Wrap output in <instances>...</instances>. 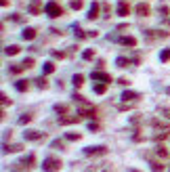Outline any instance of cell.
<instances>
[{"mask_svg": "<svg viewBox=\"0 0 170 172\" xmlns=\"http://www.w3.org/2000/svg\"><path fill=\"white\" fill-rule=\"evenodd\" d=\"M130 172H139V170H130Z\"/></svg>", "mask_w": 170, "mask_h": 172, "instance_id": "obj_43", "label": "cell"}, {"mask_svg": "<svg viewBox=\"0 0 170 172\" xmlns=\"http://www.w3.org/2000/svg\"><path fill=\"white\" fill-rule=\"evenodd\" d=\"M92 90H95L97 95H103V92L107 90V84H105V82H101V84H95V88H92Z\"/></svg>", "mask_w": 170, "mask_h": 172, "instance_id": "obj_23", "label": "cell"}, {"mask_svg": "<svg viewBox=\"0 0 170 172\" xmlns=\"http://www.w3.org/2000/svg\"><path fill=\"white\" fill-rule=\"evenodd\" d=\"M137 13L141 15V17H147V15H149V4H145V2L137 4Z\"/></svg>", "mask_w": 170, "mask_h": 172, "instance_id": "obj_15", "label": "cell"}, {"mask_svg": "<svg viewBox=\"0 0 170 172\" xmlns=\"http://www.w3.org/2000/svg\"><path fill=\"white\" fill-rule=\"evenodd\" d=\"M149 166H151V170H153V172H162L164 170V166L160 164V162H151Z\"/></svg>", "mask_w": 170, "mask_h": 172, "instance_id": "obj_27", "label": "cell"}, {"mask_svg": "<svg viewBox=\"0 0 170 172\" xmlns=\"http://www.w3.org/2000/svg\"><path fill=\"white\" fill-rule=\"evenodd\" d=\"M95 17H99V4L97 2H92L90 11H88V19H95Z\"/></svg>", "mask_w": 170, "mask_h": 172, "instance_id": "obj_17", "label": "cell"}, {"mask_svg": "<svg viewBox=\"0 0 170 172\" xmlns=\"http://www.w3.org/2000/svg\"><path fill=\"white\" fill-rule=\"evenodd\" d=\"M116 65H118V67H128L130 61H128L126 57H118V59H116Z\"/></svg>", "mask_w": 170, "mask_h": 172, "instance_id": "obj_22", "label": "cell"}, {"mask_svg": "<svg viewBox=\"0 0 170 172\" xmlns=\"http://www.w3.org/2000/svg\"><path fill=\"white\" fill-rule=\"evenodd\" d=\"M65 138H67V141H80V134H76V132H67Z\"/></svg>", "mask_w": 170, "mask_h": 172, "instance_id": "obj_30", "label": "cell"}, {"mask_svg": "<svg viewBox=\"0 0 170 172\" xmlns=\"http://www.w3.org/2000/svg\"><path fill=\"white\" fill-rule=\"evenodd\" d=\"M44 13L49 15V17H61L63 15V8L59 7L55 0H50V2H46V7H44Z\"/></svg>", "mask_w": 170, "mask_h": 172, "instance_id": "obj_1", "label": "cell"}, {"mask_svg": "<svg viewBox=\"0 0 170 172\" xmlns=\"http://www.w3.org/2000/svg\"><path fill=\"white\" fill-rule=\"evenodd\" d=\"M29 122H32V116H29V113H23V116L19 117V124H29Z\"/></svg>", "mask_w": 170, "mask_h": 172, "instance_id": "obj_29", "label": "cell"}, {"mask_svg": "<svg viewBox=\"0 0 170 172\" xmlns=\"http://www.w3.org/2000/svg\"><path fill=\"white\" fill-rule=\"evenodd\" d=\"M23 63H25V67H32V65H34V59H25V61H23Z\"/></svg>", "mask_w": 170, "mask_h": 172, "instance_id": "obj_39", "label": "cell"}, {"mask_svg": "<svg viewBox=\"0 0 170 172\" xmlns=\"http://www.w3.org/2000/svg\"><path fill=\"white\" fill-rule=\"evenodd\" d=\"M23 69H28L25 63H15V65H11V74H21Z\"/></svg>", "mask_w": 170, "mask_h": 172, "instance_id": "obj_18", "label": "cell"}, {"mask_svg": "<svg viewBox=\"0 0 170 172\" xmlns=\"http://www.w3.org/2000/svg\"><path fill=\"white\" fill-rule=\"evenodd\" d=\"M128 13H130L128 2L126 0H120V4H118V15H120V17H128Z\"/></svg>", "mask_w": 170, "mask_h": 172, "instance_id": "obj_9", "label": "cell"}, {"mask_svg": "<svg viewBox=\"0 0 170 172\" xmlns=\"http://www.w3.org/2000/svg\"><path fill=\"white\" fill-rule=\"evenodd\" d=\"M90 78L95 80V82H105V84L111 82V76H109V74H105V71H92Z\"/></svg>", "mask_w": 170, "mask_h": 172, "instance_id": "obj_5", "label": "cell"}, {"mask_svg": "<svg viewBox=\"0 0 170 172\" xmlns=\"http://www.w3.org/2000/svg\"><path fill=\"white\" fill-rule=\"evenodd\" d=\"M50 147H55V149H59V147H61V149H63V143H61V141H53V143H50Z\"/></svg>", "mask_w": 170, "mask_h": 172, "instance_id": "obj_37", "label": "cell"}, {"mask_svg": "<svg viewBox=\"0 0 170 172\" xmlns=\"http://www.w3.org/2000/svg\"><path fill=\"white\" fill-rule=\"evenodd\" d=\"M105 153H107V147H103V145L86 147V149H84V155H105Z\"/></svg>", "mask_w": 170, "mask_h": 172, "instance_id": "obj_4", "label": "cell"}, {"mask_svg": "<svg viewBox=\"0 0 170 172\" xmlns=\"http://www.w3.org/2000/svg\"><path fill=\"white\" fill-rule=\"evenodd\" d=\"M156 153H157V155H160L162 159L168 158V151H166V147H164V145H157V147H156Z\"/></svg>", "mask_w": 170, "mask_h": 172, "instance_id": "obj_19", "label": "cell"}, {"mask_svg": "<svg viewBox=\"0 0 170 172\" xmlns=\"http://www.w3.org/2000/svg\"><path fill=\"white\" fill-rule=\"evenodd\" d=\"M74 34H76V38H78V40H82V38H86V36H88V34H84L78 25H74Z\"/></svg>", "mask_w": 170, "mask_h": 172, "instance_id": "obj_26", "label": "cell"}, {"mask_svg": "<svg viewBox=\"0 0 170 172\" xmlns=\"http://www.w3.org/2000/svg\"><path fill=\"white\" fill-rule=\"evenodd\" d=\"M21 36H23V40H34V38H36V29L34 28H25Z\"/></svg>", "mask_w": 170, "mask_h": 172, "instance_id": "obj_14", "label": "cell"}, {"mask_svg": "<svg viewBox=\"0 0 170 172\" xmlns=\"http://www.w3.org/2000/svg\"><path fill=\"white\" fill-rule=\"evenodd\" d=\"M53 57H55V59H63L65 53H63V50H53Z\"/></svg>", "mask_w": 170, "mask_h": 172, "instance_id": "obj_36", "label": "cell"}, {"mask_svg": "<svg viewBox=\"0 0 170 172\" xmlns=\"http://www.w3.org/2000/svg\"><path fill=\"white\" fill-rule=\"evenodd\" d=\"M42 71H44V74H53V71H55V65H53L50 61H46L42 65Z\"/></svg>", "mask_w": 170, "mask_h": 172, "instance_id": "obj_24", "label": "cell"}, {"mask_svg": "<svg viewBox=\"0 0 170 172\" xmlns=\"http://www.w3.org/2000/svg\"><path fill=\"white\" fill-rule=\"evenodd\" d=\"M28 80H17V82H15V88L19 90V92H25V90H28Z\"/></svg>", "mask_w": 170, "mask_h": 172, "instance_id": "obj_16", "label": "cell"}, {"mask_svg": "<svg viewBox=\"0 0 170 172\" xmlns=\"http://www.w3.org/2000/svg\"><path fill=\"white\" fill-rule=\"evenodd\" d=\"M118 84H122V86H126V84H128V80H126V78H120V80H118Z\"/></svg>", "mask_w": 170, "mask_h": 172, "instance_id": "obj_40", "label": "cell"}, {"mask_svg": "<svg viewBox=\"0 0 170 172\" xmlns=\"http://www.w3.org/2000/svg\"><path fill=\"white\" fill-rule=\"evenodd\" d=\"M118 42L124 44V46H137V40L132 36H122V38H118Z\"/></svg>", "mask_w": 170, "mask_h": 172, "instance_id": "obj_10", "label": "cell"}, {"mask_svg": "<svg viewBox=\"0 0 170 172\" xmlns=\"http://www.w3.org/2000/svg\"><path fill=\"white\" fill-rule=\"evenodd\" d=\"M55 111H57V113H65V111H67V105L57 103V105H55Z\"/></svg>", "mask_w": 170, "mask_h": 172, "instance_id": "obj_32", "label": "cell"}, {"mask_svg": "<svg viewBox=\"0 0 170 172\" xmlns=\"http://www.w3.org/2000/svg\"><path fill=\"white\" fill-rule=\"evenodd\" d=\"M162 113H164V116H166V117L170 120V109H162Z\"/></svg>", "mask_w": 170, "mask_h": 172, "instance_id": "obj_42", "label": "cell"}, {"mask_svg": "<svg viewBox=\"0 0 170 172\" xmlns=\"http://www.w3.org/2000/svg\"><path fill=\"white\" fill-rule=\"evenodd\" d=\"M135 99H139V95H137V92H132V90H124V92H122V101H135Z\"/></svg>", "mask_w": 170, "mask_h": 172, "instance_id": "obj_12", "label": "cell"}, {"mask_svg": "<svg viewBox=\"0 0 170 172\" xmlns=\"http://www.w3.org/2000/svg\"><path fill=\"white\" fill-rule=\"evenodd\" d=\"M82 117H84V116H82V113L78 111L76 116H71V117H59V122H61L63 126H67V124H76V122H82Z\"/></svg>", "mask_w": 170, "mask_h": 172, "instance_id": "obj_6", "label": "cell"}, {"mask_svg": "<svg viewBox=\"0 0 170 172\" xmlns=\"http://www.w3.org/2000/svg\"><path fill=\"white\" fill-rule=\"evenodd\" d=\"M103 13H105L103 17H109V4H103Z\"/></svg>", "mask_w": 170, "mask_h": 172, "instance_id": "obj_38", "label": "cell"}, {"mask_svg": "<svg viewBox=\"0 0 170 172\" xmlns=\"http://www.w3.org/2000/svg\"><path fill=\"white\" fill-rule=\"evenodd\" d=\"M21 149H23V145H19V143H13V145L4 143V145H2V151H4V153H19Z\"/></svg>", "mask_w": 170, "mask_h": 172, "instance_id": "obj_7", "label": "cell"}, {"mask_svg": "<svg viewBox=\"0 0 170 172\" xmlns=\"http://www.w3.org/2000/svg\"><path fill=\"white\" fill-rule=\"evenodd\" d=\"M86 59V61H88V59H92V57H95V50H92V48H86L84 50V55H82Z\"/></svg>", "mask_w": 170, "mask_h": 172, "instance_id": "obj_31", "label": "cell"}, {"mask_svg": "<svg viewBox=\"0 0 170 172\" xmlns=\"http://www.w3.org/2000/svg\"><path fill=\"white\" fill-rule=\"evenodd\" d=\"M23 137H25V141H38V138H42V132L40 130H25Z\"/></svg>", "mask_w": 170, "mask_h": 172, "instance_id": "obj_8", "label": "cell"}, {"mask_svg": "<svg viewBox=\"0 0 170 172\" xmlns=\"http://www.w3.org/2000/svg\"><path fill=\"white\" fill-rule=\"evenodd\" d=\"M34 82H36V86H38V88H46V78H38V80H34Z\"/></svg>", "mask_w": 170, "mask_h": 172, "instance_id": "obj_28", "label": "cell"}, {"mask_svg": "<svg viewBox=\"0 0 170 172\" xmlns=\"http://www.w3.org/2000/svg\"><path fill=\"white\" fill-rule=\"evenodd\" d=\"M160 59H162V61H170V48L162 50V55H160Z\"/></svg>", "mask_w": 170, "mask_h": 172, "instance_id": "obj_33", "label": "cell"}, {"mask_svg": "<svg viewBox=\"0 0 170 172\" xmlns=\"http://www.w3.org/2000/svg\"><path fill=\"white\" fill-rule=\"evenodd\" d=\"M168 13V7H160V15H166Z\"/></svg>", "mask_w": 170, "mask_h": 172, "instance_id": "obj_41", "label": "cell"}, {"mask_svg": "<svg viewBox=\"0 0 170 172\" xmlns=\"http://www.w3.org/2000/svg\"><path fill=\"white\" fill-rule=\"evenodd\" d=\"M80 105H82V107H80V113L84 117H95L97 116V109H95L92 105H88L86 101H80Z\"/></svg>", "mask_w": 170, "mask_h": 172, "instance_id": "obj_3", "label": "cell"}, {"mask_svg": "<svg viewBox=\"0 0 170 172\" xmlns=\"http://www.w3.org/2000/svg\"><path fill=\"white\" fill-rule=\"evenodd\" d=\"M42 168H44V172H57L61 168V159L59 158H46L42 162Z\"/></svg>", "mask_w": 170, "mask_h": 172, "instance_id": "obj_2", "label": "cell"}, {"mask_svg": "<svg viewBox=\"0 0 170 172\" xmlns=\"http://www.w3.org/2000/svg\"><path fill=\"white\" fill-rule=\"evenodd\" d=\"M145 36H147V38H166L168 32H156V29H149V32H145Z\"/></svg>", "mask_w": 170, "mask_h": 172, "instance_id": "obj_13", "label": "cell"}, {"mask_svg": "<svg viewBox=\"0 0 170 172\" xmlns=\"http://www.w3.org/2000/svg\"><path fill=\"white\" fill-rule=\"evenodd\" d=\"M0 99H2V107H8V105H11V99H8L7 95H2Z\"/></svg>", "mask_w": 170, "mask_h": 172, "instance_id": "obj_35", "label": "cell"}, {"mask_svg": "<svg viewBox=\"0 0 170 172\" xmlns=\"http://www.w3.org/2000/svg\"><path fill=\"white\" fill-rule=\"evenodd\" d=\"M19 50H21V48L17 46V44H11V46H7V48H4V53H7V55H17Z\"/></svg>", "mask_w": 170, "mask_h": 172, "instance_id": "obj_21", "label": "cell"}, {"mask_svg": "<svg viewBox=\"0 0 170 172\" xmlns=\"http://www.w3.org/2000/svg\"><path fill=\"white\" fill-rule=\"evenodd\" d=\"M40 8H42V2H40V0H32V4H29V13L38 15V13H40Z\"/></svg>", "mask_w": 170, "mask_h": 172, "instance_id": "obj_11", "label": "cell"}, {"mask_svg": "<svg viewBox=\"0 0 170 172\" xmlns=\"http://www.w3.org/2000/svg\"><path fill=\"white\" fill-rule=\"evenodd\" d=\"M82 84H84V76H82V74H76V76H74V86H82Z\"/></svg>", "mask_w": 170, "mask_h": 172, "instance_id": "obj_25", "label": "cell"}, {"mask_svg": "<svg viewBox=\"0 0 170 172\" xmlns=\"http://www.w3.org/2000/svg\"><path fill=\"white\" fill-rule=\"evenodd\" d=\"M82 4H84L82 0H74V2H71V8H74V11H80V8H82Z\"/></svg>", "mask_w": 170, "mask_h": 172, "instance_id": "obj_34", "label": "cell"}, {"mask_svg": "<svg viewBox=\"0 0 170 172\" xmlns=\"http://www.w3.org/2000/svg\"><path fill=\"white\" fill-rule=\"evenodd\" d=\"M32 164H34V153H29V155H25L21 159V166H25V168H29Z\"/></svg>", "mask_w": 170, "mask_h": 172, "instance_id": "obj_20", "label": "cell"}]
</instances>
